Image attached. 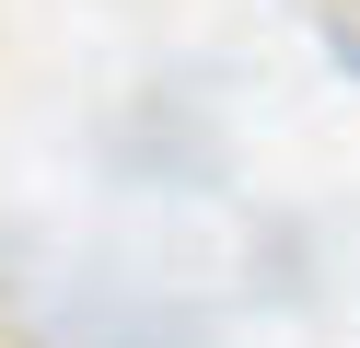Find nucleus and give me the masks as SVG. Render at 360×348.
Segmentation results:
<instances>
[{
  "instance_id": "1",
  "label": "nucleus",
  "mask_w": 360,
  "mask_h": 348,
  "mask_svg": "<svg viewBox=\"0 0 360 348\" xmlns=\"http://www.w3.org/2000/svg\"><path fill=\"white\" fill-rule=\"evenodd\" d=\"M314 23H326V46H337V70L360 82V0H314Z\"/></svg>"
}]
</instances>
